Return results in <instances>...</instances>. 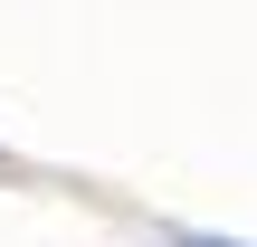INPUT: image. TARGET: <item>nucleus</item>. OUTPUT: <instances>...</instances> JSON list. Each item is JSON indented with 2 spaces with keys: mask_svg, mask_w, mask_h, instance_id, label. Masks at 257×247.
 I'll use <instances>...</instances> for the list:
<instances>
[{
  "mask_svg": "<svg viewBox=\"0 0 257 247\" xmlns=\"http://www.w3.org/2000/svg\"><path fill=\"white\" fill-rule=\"evenodd\" d=\"M181 247H219V238H181Z\"/></svg>",
  "mask_w": 257,
  "mask_h": 247,
  "instance_id": "nucleus-1",
  "label": "nucleus"
}]
</instances>
